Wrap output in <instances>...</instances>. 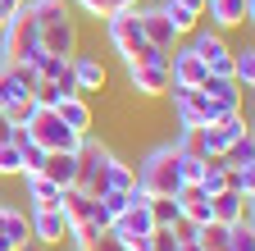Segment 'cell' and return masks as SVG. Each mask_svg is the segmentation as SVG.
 Returning <instances> with one entry per match:
<instances>
[{"mask_svg": "<svg viewBox=\"0 0 255 251\" xmlns=\"http://www.w3.org/2000/svg\"><path fill=\"white\" fill-rule=\"evenodd\" d=\"M119 5H123V9H132V5H141V0H119Z\"/></svg>", "mask_w": 255, "mask_h": 251, "instance_id": "42", "label": "cell"}, {"mask_svg": "<svg viewBox=\"0 0 255 251\" xmlns=\"http://www.w3.org/2000/svg\"><path fill=\"white\" fill-rule=\"evenodd\" d=\"M210 251H228V242H223V247H210Z\"/></svg>", "mask_w": 255, "mask_h": 251, "instance_id": "43", "label": "cell"}, {"mask_svg": "<svg viewBox=\"0 0 255 251\" xmlns=\"http://www.w3.org/2000/svg\"><path fill=\"white\" fill-rule=\"evenodd\" d=\"M41 174L50 183H59V187H73L78 183V151H46Z\"/></svg>", "mask_w": 255, "mask_h": 251, "instance_id": "21", "label": "cell"}, {"mask_svg": "<svg viewBox=\"0 0 255 251\" xmlns=\"http://www.w3.org/2000/svg\"><path fill=\"white\" fill-rule=\"evenodd\" d=\"M169 110H173V128H205L210 119H219V110L205 101L201 87H173L169 82Z\"/></svg>", "mask_w": 255, "mask_h": 251, "instance_id": "3", "label": "cell"}, {"mask_svg": "<svg viewBox=\"0 0 255 251\" xmlns=\"http://www.w3.org/2000/svg\"><path fill=\"white\" fill-rule=\"evenodd\" d=\"M255 197H246V192H233V187H223V192H214L210 197V210H214V224H237V219H255L251 206Z\"/></svg>", "mask_w": 255, "mask_h": 251, "instance_id": "14", "label": "cell"}, {"mask_svg": "<svg viewBox=\"0 0 255 251\" xmlns=\"http://www.w3.org/2000/svg\"><path fill=\"white\" fill-rule=\"evenodd\" d=\"M146 206H150V219H155V229H173L178 219H182V210H178V201H173V197H150Z\"/></svg>", "mask_w": 255, "mask_h": 251, "instance_id": "26", "label": "cell"}, {"mask_svg": "<svg viewBox=\"0 0 255 251\" xmlns=\"http://www.w3.org/2000/svg\"><path fill=\"white\" fill-rule=\"evenodd\" d=\"M23 9L37 18V27L59 23V18H69V14H73V9H69V0H23Z\"/></svg>", "mask_w": 255, "mask_h": 251, "instance_id": "22", "label": "cell"}, {"mask_svg": "<svg viewBox=\"0 0 255 251\" xmlns=\"http://www.w3.org/2000/svg\"><path fill=\"white\" fill-rule=\"evenodd\" d=\"M110 146L101 142V137H82L78 142V183L73 187H82L87 197H101V187H105V160H110Z\"/></svg>", "mask_w": 255, "mask_h": 251, "instance_id": "6", "label": "cell"}, {"mask_svg": "<svg viewBox=\"0 0 255 251\" xmlns=\"http://www.w3.org/2000/svg\"><path fill=\"white\" fill-rule=\"evenodd\" d=\"M173 5H182V9H191V14L205 18V0H173Z\"/></svg>", "mask_w": 255, "mask_h": 251, "instance_id": "39", "label": "cell"}, {"mask_svg": "<svg viewBox=\"0 0 255 251\" xmlns=\"http://www.w3.org/2000/svg\"><path fill=\"white\" fill-rule=\"evenodd\" d=\"M73 5H78V9H82L87 18H110L114 9H123L119 0H73Z\"/></svg>", "mask_w": 255, "mask_h": 251, "instance_id": "35", "label": "cell"}, {"mask_svg": "<svg viewBox=\"0 0 255 251\" xmlns=\"http://www.w3.org/2000/svg\"><path fill=\"white\" fill-rule=\"evenodd\" d=\"M223 165H228V169H237V165H255V137L246 133L242 142H233L228 155H223Z\"/></svg>", "mask_w": 255, "mask_h": 251, "instance_id": "30", "label": "cell"}, {"mask_svg": "<svg viewBox=\"0 0 255 251\" xmlns=\"http://www.w3.org/2000/svg\"><path fill=\"white\" fill-rule=\"evenodd\" d=\"M201 91H205V101H210L219 114H237V110H242V96H246L233 78H214V73L201 82Z\"/></svg>", "mask_w": 255, "mask_h": 251, "instance_id": "16", "label": "cell"}, {"mask_svg": "<svg viewBox=\"0 0 255 251\" xmlns=\"http://www.w3.org/2000/svg\"><path fill=\"white\" fill-rule=\"evenodd\" d=\"M69 69H73V87H78V96L105 91V82H110V73H105V64H101V55H82V50H73V55H69Z\"/></svg>", "mask_w": 255, "mask_h": 251, "instance_id": "12", "label": "cell"}, {"mask_svg": "<svg viewBox=\"0 0 255 251\" xmlns=\"http://www.w3.org/2000/svg\"><path fill=\"white\" fill-rule=\"evenodd\" d=\"M0 59H5V64H37L41 59V27L23 5L0 27Z\"/></svg>", "mask_w": 255, "mask_h": 251, "instance_id": "2", "label": "cell"}, {"mask_svg": "<svg viewBox=\"0 0 255 251\" xmlns=\"http://www.w3.org/2000/svg\"><path fill=\"white\" fill-rule=\"evenodd\" d=\"M251 128H246V114L237 110V114H219V119H210L205 128H201V160H223L228 155V146L233 142H242Z\"/></svg>", "mask_w": 255, "mask_h": 251, "instance_id": "4", "label": "cell"}, {"mask_svg": "<svg viewBox=\"0 0 255 251\" xmlns=\"http://www.w3.org/2000/svg\"><path fill=\"white\" fill-rule=\"evenodd\" d=\"M233 82H237L242 91L255 87V50H251V46H237V50H233Z\"/></svg>", "mask_w": 255, "mask_h": 251, "instance_id": "24", "label": "cell"}, {"mask_svg": "<svg viewBox=\"0 0 255 251\" xmlns=\"http://www.w3.org/2000/svg\"><path fill=\"white\" fill-rule=\"evenodd\" d=\"M201 192L205 197H214V192H223V187H228V165L223 160H205V174H201Z\"/></svg>", "mask_w": 255, "mask_h": 251, "instance_id": "28", "label": "cell"}, {"mask_svg": "<svg viewBox=\"0 0 255 251\" xmlns=\"http://www.w3.org/2000/svg\"><path fill=\"white\" fill-rule=\"evenodd\" d=\"M105 41L114 46V55H123V64H128V59L146 46L141 23H137V9H114V14L105 18Z\"/></svg>", "mask_w": 255, "mask_h": 251, "instance_id": "8", "label": "cell"}, {"mask_svg": "<svg viewBox=\"0 0 255 251\" xmlns=\"http://www.w3.org/2000/svg\"><path fill=\"white\" fill-rule=\"evenodd\" d=\"M187 46L205 59V69L214 78H233V46H228V37H223L219 27H196V32L187 37Z\"/></svg>", "mask_w": 255, "mask_h": 251, "instance_id": "7", "label": "cell"}, {"mask_svg": "<svg viewBox=\"0 0 255 251\" xmlns=\"http://www.w3.org/2000/svg\"><path fill=\"white\" fill-rule=\"evenodd\" d=\"M128 87L137 96H164L169 91V69H155V64H128Z\"/></svg>", "mask_w": 255, "mask_h": 251, "instance_id": "17", "label": "cell"}, {"mask_svg": "<svg viewBox=\"0 0 255 251\" xmlns=\"http://www.w3.org/2000/svg\"><path fill=\"white\" fill-rule=\"evenodd\" d=\"M173 146H178V151H196V155H201V128H178V133H173Z\"/></svg>", "mask_w": 255, "mask_h": 251, "instance_id": "36", "label": "cell"}, {"mask_svg": "<svg viewBox=\"0 0 255 251\" xmlns=\"http://www.w3.org/2000/svg\"><path fill=\"white\" fill-rule=\"evenodd\" d=\"M59 101H64L59 82H37V87H32V105H37V110H55Z\"/></svg>", "mask_w": 255, "mask_h": 251, "instance_id": "32", "label": "cell"}, {"mask_svg": "<svg viewBox=\"0 0 255 251\" xmlns=\"http://www.w3.org/2000/svg\"><path fill=\"white\" fill-rule=\"evenodd\" d=\"M132 174H137V187L146 197H178V187H182V178H178V146L173 142L150 146L132 165Z\"/></svg>", "mask_w": 255, "mask_h": 251, "instance_id": "1", "label": "cell"}, {"mask_svg": "<svg viewBox=\"0 0 255 251\" xmlns=\"http://www.w3.org/2000/svg\"><path fill=\"white\" fill-rule=\"evenodd\" d=\"M159 9L169 14V23H173L178 37H191V32L201 27V14H191V9H182V5H173V0H159Z\"/></svg>", "mask_w": 255, "mask_h": 251, "instance_id": "25", "label": "cell"}, {"mask_svg": "<svg viewBox=\"0 0 255 251\" xmlns=\"http://www.w3.org/2000/svg\"><path fill=\"white\" fill-rule=\"evenodd\" d=\"M137 9V23H141V37L150 41V46H159V50H173L182 37L173 32V23H169V14L159 9V0H141V5H132Z\"/></svg>", "mask_w": 255, "mask_h": 251, "instance_id": "9", "label": "cell"}, {"mask_svg": "<svg viewBox=\"0 0 255 251\" xmlns=\"http://www.w3.org/2000/svg\"><path fill=\"white\" fill-rule=\"evenodd\" d=\"M205 14L214 18L219 32H228V27H242L255 18V0H205Z\"/></svg>", "mask_w": 255, "mask_h": 251, "instance_id": "15", "label": "cell"}, {"mask_svg": "<svg viewBox=\"0 0 255 251\" xmlns=\"http://www.w3.org/2000/svg\"><path fill=\"white\" fill-rule=\"evenodd\" d=\"M23 96H27V87L14 78V64H5V59H0V110L14 105V101H23Z\"/></svg>", "mask_w": 255, "mask_h": 251, "instance_id": "27", "label": "cell"}, {"mask_svg": "<svg viewBox=\"0 0 255 251\" xmlns=\"http://www.w3.org/2000/svg\"><path fill=\"white\" fill-rule=\"evenodd\" d=\"M23 183V197H27V210H46V206H59V192L64 187L50 183L46 174H18Z\"/></svg>", "mask_w": 255, "mask_h": 251, "instance_id": "18", "label": "cell"}, {"mask_svg": "<svg viewBox=\"0 0 255 251\" xmlns=\"http://www.w3.org/2000/svg\"><path fill=\"white\" fill-rule=\"evenodd\" d=\"M9 133H14V128H9V119L0 114V142H9Z\"/></svg>", "mask_w": 255, "mask_h": 251, "instance_id": "40", "label": "cell"}, {"mask_svg": "<svg viewBox=\"0 0 255 251\" xmlns=\"http://www.w3.org/2000/svg\"><path fill=\"white\" fill-rule=\"evenodd\" d=\"M87 251H128V247H123V242H119L110 229H101V233L91 238V247H87Z\"/></svg>", "mask_w": 255, "mask_h": 251, "instance_id": "37", "label": "cell"}, {"mask_svg": "<svg viewBox=\"0 0 255 251\" xmlns=\"http://www.w3.org/2000/svg\"><path fill=\"white\" fill-rule=\"evenodd\" d=\"M73 50H78V18L73 14L41 27V55H64V59H69Z\"/></svg>", "mask_w": 255, "mask_h": 251, "instance_id": "13", "label": "cell"}, {"mask_svg": "<svg viewBox=\"0 0 255 251\" xmlns=\"http://www.w3.org/2000/svg\"><path fill=\"white\" fill-rule=\"evenodd\" d=\"M0 251H18V247H14V242H9V238H0Z\"/></svg>", "mask_w": 255, "mask_h": 251, "instance_id": "41", "label": "cell"}, {"mask_svg": "<svg viewBox=\"0 0 255 251\" xmlns=\"http://www.w3.org/2000/svg\"><path fill=\"white\" fill-rule=\"evenodd\" d=\"M228 251H255V219L228 224Z\"/></svg>", "mask_w": 255, "mask_h": 251, "instance_id": "29", "label": "cell"}, {"mask_svg": "<svg viewBox=\"0 0 255 251\" xmlns=\"http://www.w3.org/2000/svg\"><path fill=\"white\" fill-rule=\"evenodd\" d=\"M23 174V151L14 142H0V178H18Z\"/></svg>", "mask_w": 255, "mask_h": 251, "instance_id": "31", "label": "cell"}, {"mask_svg": "<svg viewBox=\"0 0 255 251\" xmlns=\"http://www.w3.org/2000/svg\"><path fill=\"white\" fill-rule=\"evenodd\" d=\"M27 229H32V242H37V247H59V242H69V219L59 215V206L27 210Z\"/></svg>", "mask_w": 255, "mask_h": 251, "instance_id": "10", "label": "cell"}, {"mask_svg": "<svg viewBox=\"0 0 255 251\" xmlns=\"http://www.w3.org/2000/svg\"><path fill=\"white\" fill-rule=\"evenodd\" d=\"M0 238H9L18 251H27L32 229H27V210H23V206H14V201H0Z\"/></svg>", "mask_w": 255, "mask_h": 251, "instance_id": "19", "label": "cell"}, {"mask_svg": "<svg viewBox=\"0 0 255 251\" xmlns=\"http://www.w3.org/2000/svg\"><path fill=\"white\" fill-rule=\"evenodd\" d=\"M132 183H137L132 165L119 160V155H110V160H105V187H101V192H128Z\"/></svg>", "mask_w": 255, "mask_h": 251, "instance_id": "23", "label": "cell"}, {"mask_svg": "<svg viewBox=\"0 0 255 251\" xmlns=\"http://www.w3.org/2000/svg\"><path fill=\"white\" fill-rule=\"evenodd\" d=\"M23 128H27V142H37L41 151H78V142H82L55 110H37Z\"/></svg>", "mask_w": 255, "mask_h": 251, "instance_id": "5", "label": "cell"}, {"mask_svg": "<svg viewBox=\"0 0 255 251\" xmlns=\"http://www.w3.org/2000/svg\"><path fill=\"white\" fill-rule=\"evenodd\" d=\"M228 187H233V192L255 197V165H237V169H228Z\"/></svg>", "mask_w": 255, "mask_h": 251, "instance_id": "33", "label": "cell"}, {"mask_svg": "<svg viewBox=\"0 0 255 251\" xmlns=\"http://www.w3.org/2000/svg\"><path fill=\"white\" fill-rule=\"evenodd\" d=\"M0 114H5V119H9V128H23V123H27L32 114H37V105H32V96H23V101H14V105H5V110H0Z\"/></svg>", "mask_w": 255, "mask_h": 251, "instance_id": "34", "label": "cell"}, {"mask_svg": "<svg viewBox=\"0 0 255 251\" xmlns=\"http://www.w3.org/2000/svg\"><path fill=\"white\" fill-rule=\"evenodd\" d=\"M55 114H59L64 123H69V128H73L78 137H87V133H91V123H96L91 101H87V96H78V91H73V96H64V101L55 105Z\"/></svg>", "mask_w": 255, "mask_h": 251, "instance_id": "20", "label": "cell"}, {"mask_svg": "<svg viewBox=\"0 0 255 251\" xmlns=\"http://www.w3.org/2000/svg\"><path fill=\"white\" fill-rule=\"evenodd\" d=\"M150 247H155V251H178L173 229H150Z\"/></svg>", "mask_w": 255, "mask_h": 251, "instance_id": "38", "label": "cell"}, {"mask_svg": "<svg viewBox=\"0 0 255 251\" xmlns=\"http://www.w3.org/2000/svg\"><path fill=\"white\" fill-rule=\"evenodd\" d=\"M205 78H210V69H205V59L191 46H173L169 50V82L173 87H201Z\"/></svg>", "mask_w": 255, "mask_h": 251, "instance_id": "11", "label": "cell"}]
</instances>
